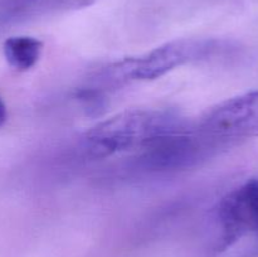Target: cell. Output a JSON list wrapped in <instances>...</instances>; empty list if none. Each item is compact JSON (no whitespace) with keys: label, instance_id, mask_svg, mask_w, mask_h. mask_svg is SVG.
Masks as SVG:
<instances>
[{"label":"cell","instance_id":"cell-1","mask_svg":"<svg viewBox=\"0 0 258 257\" xmlns=\"http://www.w3.org/2000/svg\"><path fill=\"white\" fill-rule=\"evenodd\" d=\"M181 126L176 116L165 111H125L87 131L85 149L93 158H106L133 149L143 150L161 135Z\"/></svg>","mask_w":258,"mask_h":257},{"label":"cell","instance_id":"cell-2","mask_svg":"<svg viewBox=\"0 0 258 257\" xmlns=\"http://www.w3.org/2000/svg\"><path fill=\"white\" fill-rule=\"evenodd\" d=\"M216 48L214 40L193 38L171 40L140 57L125 58L108 66L105 78L116 83L156 80L176 67L204 59Z\"/></svg>","mask_w":258,"mask_h":257},{"label":"cell","instance_id":"cell-3","mask_svg":"<svg viewBox=\"0 0 258 257\" xmlns=\"http://www.w3.org/2000/svg\"><path fill=\"white\" fill-rule=\"evenodd\" d=\"M197 133L209 150L228 148L258 136V91L228 98L209 108Z\"/></svg>","mask_w":258,"mask_h":257},{"label":"cell","instance_id":"cell-4","mask_svg":"<svg viewBox=\"0 0 258 257\" xmlns=\"http://www.w3.org/2000/svg\"><path fill=\"white\" fill-rule=\"evenodd\" d=\"M221 236L217 252L226 251L249 233H258V179H251L221 199L217 208Z\"/></svg>","mask_w":258,"mask_h":257},{"label":"cell","instance_id":"cell-5","mask_svg":"<svg viewBox=\"0 0 258 257\" xmlns=\"http://www.w3.org/2000/svg\"><path fill=\"white\" fill-rule=\"evenodd\" d=\"M96 0H4L0 5L2 22H23L57 13L85 9Z\"/></svg>","mask_w":258,"mask_h":257},{"label":"cell","instance_id":"cell-6","mask_svg":"<svg viewBox=\"0 0 258 257\" xmlns=\"http://www.w3.org/2000/svg\"><path fill=\"white\" fill-rule=\"evenodd\" d=\"M43 43L33 37H12L4 42L3 52L7 62L18 71H28L37 65Z\"/></svg>","mask_w":258,"mask_h":257},{"label":"cell","instance_id":"cell-7","mask_svg":"<svg viewBox=\"0 0 258 257\" xmlns=\"http://www.w3.org/2000/svg\"><path fill=\"white\" fill-rule=\"evenodd\" d=\"M5 121H7V108H5L2 97H0V126L4 125Z\"/></svg>","mask_w":258,"mask_h":257}]
</instances>
